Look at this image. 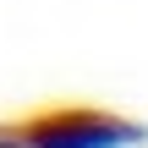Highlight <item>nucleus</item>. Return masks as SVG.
<instances>
[{
    "instance_id": "nucleus-1",
    "label": "nucleus",
    "mask_w": 148,
    "mask_h": 148,
    "mask_svg": "<svg viewBox=\"0 0 148 148\" xmlns=\"http://www.w3.org/2000/svg\"><path fill=\"white\" fill-rule=\"evenodd\" d=\"M143 137V126H132L126 115H110V110H44L33 121H22L11 132L16 148H126Z\"/></svg>"
}]
</instances>
